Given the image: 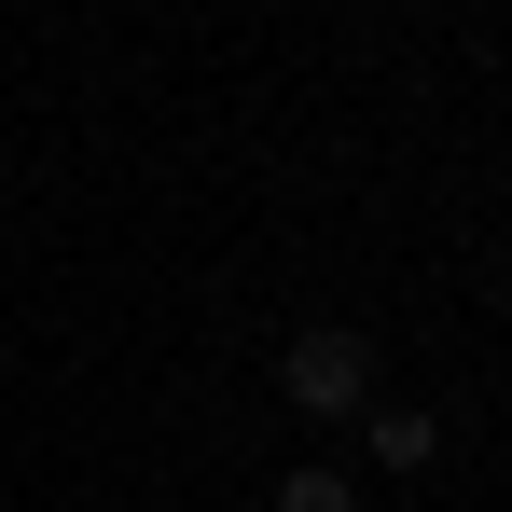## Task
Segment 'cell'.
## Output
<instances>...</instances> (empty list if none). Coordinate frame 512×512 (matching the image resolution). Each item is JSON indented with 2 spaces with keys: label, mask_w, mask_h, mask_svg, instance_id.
Instances as JSON below:
<instances>
[{
  "label": "cell",
  "mask_w": 512,
  "mask_h": 512,
  "mask_svg": "<svg viewBox=\"0 0 512 512\" xmlns=\"http://www.w3.org/2000/svg\"><path fill=\"white\" fill-rule=\"evenodd\" d=\"M277 388H291V416H360L374 402V333H346V319L291 333L277 346Z\"/></svg>",
  "instance_id": "cell-1"
},
{
  "label": "cell",
  "mask_w": 512,
  "mask_h": 512,
  "mask_svg": "<svg viewBox=\"0 0 512 512\" xmlns=\"http://www.w3.org/2000/svg\"><path fill=\"white\" fill-rule=\"evenodd\" d=\"M360 457H374V471H429V457H443V429H429L416 402H388V416H360Z\"/></svg>",
  "instance_id": "cell-2"
},
{
  "label": "cell",
  "mask_w": 512,
  "mask_h": 512,
  "mask_svg": "<svg viewBox=\"0 0 512 512\" xmlns=\"http://www.w3.org/2000/svg\"><path fill=\"white\" fill-rule=\"evenodd\" d=\"M277 512H360V485H346V471H319V457H305V471H277Z\"/></svg>",
  "instance_id": "cell-3"
}]
</instances>
